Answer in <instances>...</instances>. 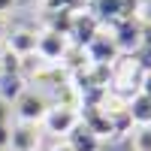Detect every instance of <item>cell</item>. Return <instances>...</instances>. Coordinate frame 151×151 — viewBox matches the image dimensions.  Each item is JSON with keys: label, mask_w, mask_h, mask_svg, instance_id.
Here are the masks:
<instances>
[{"label": "cell", "mask_w": 151, "mask_h": 151, "mask_svg": "<svg viewBox=\"0 0 151 151\" xmlns=\"http://www.w3.org/2000/svg\"><path fill=\"white\" fill-rule=\"evenodd\" d=\"M48 106H52V103L45 100V94H42V91L24 88V91L18 94V100H15V115H18V121H27V124H42V118H45Z\"/></svg>", "instance_id": "obj_1"}, {"label": "cell", "mask_w": 151, "mask_h": 151, "mask_svg": "<svg viewBox=\"0 0 151 151\" xmlns=\"http://www.w3.org/2000/svg\"><path fill=\"white\" fill-rule=\"evenodd\" d=\"M70 36L67 33H58V30H42L36 33V58L40 60H48V64H58V60H64L67 52H70Z\"/></svg>", "instance_id": "obj_2"}, {"label": "cell", "mask_w": 151, "mask_h": 151, "mask_svg": "<svg viewBox=\"0 0 151 151\" xmlns=\"http://www.w3.org/2000/svg\"><path fill=\"white\" fill-rule=\"evenodd\" d=\"M79 121H82V118H79V112H76L73 106H67V103H52L48 112H45V118H42V127H45V133L64 136V139H67V133H70Z\"/></svg>", "instance_id": "obj_3"}, {"label": "cell", "mask_w": 151, "mask_h": 151, "mask_svg": "<svg viewBox=\"0 0 151 151\" xmlns=\"http://www.w3.org/2000/svg\"><path fill=\"white\" fill-rule=\"evenodd\" d=\"M40 148V124L18 121L9 127V151H36Z\"/></svg>", "instance_id": "obj_4"}, {"label": "cell", "mask_w": 151, "mask_h": 151, "mask_svg": "<svg viewBox=\"0 0 151 151\" xmlns=\"http://www.w3.org/2000/svg\"><path fill=\"white\" fill-rule=\"evenodd\" d=\"M73 151H100V136L88 127V124H76V127L67 133V139H64Z\"/></svg>", "instance_id": "obj_5"}, {"label": "cell", "mask_w": 151, "mask_h": 151, "mask_svg": "<svg viewBox=\"0 0 151 151\" xmlns=\"http://www.w3.org/2000/svg\"><path fill=\"white\" fill-rule=\"evenodd\" d=\"M6 48L12 55H18V58H27L36 52V33L27 30V27H18V30H12L6 36Z\"/></svg>", "instance_id": "obj_6"}, {"label": "cell", "mask_w": 151, "mask_h": 151, "mask_svg": "<svg viewBox=\"0 0 151 151\" xmlns=\"http://www.w3.org/2000/svg\"><path fill=\"white\" fill-rule=\"evenodd\" d=\"M127 115L133 121V127H136V124H148L151 121V97H145L142 91L127 97Z\"/></svg>", "instance_id": "obj_7"}, {"label": "cell", "mask_w": 151, "mask_h": 151, "mask_svg": "<svg viewBox=\"0 0 151 151\" xmlns=\"http://www.w3.org/2000/svg\"><path fill=\"white\" fill-rule=\"evenodd\" d=\"M21 91H24V76L21 73H0V100L3 103H15Z\"/></svg>", "instance_id": "obj_8"}, {"label": "cell", "mask_w": 151, "mask_h": 151, "mask_svg": "<svg viewBox=\"0 0 151 151\" xmlns=\"http://www.w3.org/2000/svg\"><path fill=\"white\" fill-rule=\"evenodd\" d=\"M91 15L97 21H106V18H115V15H130L124 0H91Z\"/></svg>", "instance_id": "obj_9"}, {"label": "cell", "mask_w": 151, "mask_h": 151, "mask_svg": "<svg viewBox=\"0 0 151 151\" xmlns=\"http://www.w3.org/2000/svg\"><path fill=\"white\" fill-rule=\"evenodd\" d=\"M130 145H133V151H151V127L148 124H136L130 130Z\"/></svg>", "instance_id": "obj_10"}, {"label": "cell", "mask_w": 151, "mask_h": 151, "mask_svg": "<svg viewBox=\"0 0 151 151\" xmlns=\"http://www.w3.org/2000/svg\"><path fill=\"white\" fill-rule=\"evenodd\" d=\"M79 3H85V0H45V9L48 12H79Z\"/></svg>", "instance_id": "obj_11"}, {"label": "cell", "mask_w": 151, "mask_h": 151, "mask_svg": "<svg viewBox=\"0 0 151 151\" xmlns=\"http://www.w3.org/2000/svg\"><path fill=\"white\" fill-rule=\"evenodd\" d=\"M9 121H0V148H9Z\"/></svg>", "instance_id": "obj_12"}, {"label": "cell", "mask_w": 151, "mask_h": 151, "mask_svg": "<svg viewBox=\"0 0 151 151\" xmlns=\"http://www.w3.org/2000/svg\"><path fill=\"white\" fill-rule=\"evenodd\" d=\"M139 91H142L145 97H151V70L142 76V82H139Z\"/></svg>", "instance_id": "obj_13"}, {"label": "cell", "mask_w": 151, "mask_h": 151, "mask_svg": "<svg viewBox=\"0 0 151 151\" xmlns=\"http://www.w3.org/2000/svg\"><path fill=\"white\" fill-rule=\"evenodd\" d=\"M48 151H73V148H70L67 142H55V145H52V148H48Z\"/></svg>", "instance_id": "obj_14"}, {"label": "cell", "mask_w": 151, "mask_h": 151, "mask_svg": "<svg viewBox=\"0 0 151 151\" xmlns=\"http://www.w3.org/2000/svg\"><path fill=\"white\" fill-rule=\"evenodd\" d=\"M12 3H15V0H0V15H3L6 9H12Z\"/></svg>", "instance_id": "obj_15"}, {"label": "cell", "mask_w": 151, "mask_h": 151, "mask_svg": "<svg viewBox=\"0 0 151 151\" xmlns=\"http://www.w3.org/2000/svg\"><path fill=\"white\" fill-rule=\"evenodd\" d=\"M0 151H9V148H0Z\"/></svg>", "instance_id": "obj_16"}, {"label": "cell", "mask_w": 151, "mask_h": 151, "mask_svg": "<svg viewBox=\"0 0 151 151\" xmlns=\"http://www.w3.org/2000/svg\"><path fill=\"white\" fill-rule=\"evenodd\" d=\"M148 127H151V121H148Z\"/></svg>", "instance_id": "obj_17"}]
</instances>
